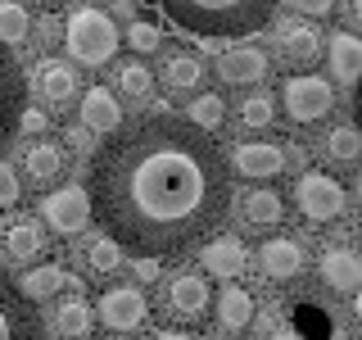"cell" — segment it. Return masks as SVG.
<instances>
[{
    "mask_svg": "<svg viewBox=\"0 0 362 340\" xmlns=\"http://www.w3.org/2000/svg\"><path fill=\"white\" fill-rule=\"evenodd\" d=\"M90 218L136 259H181L218 232L231 204V168L218 136L158 105L122 123L90 154Z\"/></svg>",
    "mask_w": 362,
    "mask_h": 340,
    "instance_id": "6da1fadb",
    "label": "cell"
},
{
    "mask_svg": "<svg viewBox=\"0 0 362 340\" xmlns=\"http://www.w3.org/2000/svg\"><path fill=\"white\" fill-rule=\"evenodd\" d=\"M276 14L267 0H168L163 5V18H173V28L190 32V37H213V41H226V37H249L258 32L263 23Z\"/></svg>",
    "mask_w": 362,
    "mask_h": 340,
    "instance_id": "7a4b0ae2",
    "label": "cell"
},
{
    "mask_svg": "<svg viewBox=\"0 0 362 340\" xmlns=\"http://www.w3.org/2000/svg\"><path fill=\"white\" fill-rule=\"evenodd\" d=\"M64 45H68V55H73L77 64L100 68V64H109L113 55H118V28H113V18L105 9L82 5L64 23Z\"/></svg>",
    "mask_w": 362,
    "mask_h": 340,
    "instance_id": "3957f363",
    "label": "cell"
},
{
    "mask_svg": "<svg viewBox=\"0 0 362 340\" xmlns=\"http://www.w3.org/2000/svg\"><path fill=\"white\" fill-rule=\"evenodd\" d=\"M331 105H335L331 86L313 73H303V77L290 73L286 82H281V109L290 113V123H322L326 113H331Z\"/></svg>",
    "mask_w": 362,
    "mask_h": 340,
    "instance_id": "277c9868",
    "label": "cell"
},
{
    "mask_svg": "<svg viewBox=\"0 0 362 340\" xmlns=\"http://www.w3.org/2000/svg\"><path fill=\"white\" fill-rule=\"evenodd\" d=\"M0 340H45L37 304L23 300L18 281L0 272Z\"/></svg>",
    "mask_w": 362,
    "mask_h": 340,
    "instance_id": "5b68a950",
    "label": "cell"
},
{
    "mask_svg": "<svg viewBox=\"0 0 362 340\" xmlns=\"http://www.w3.org/2000/svg\"><path fill=\"white\" fill-rule=\"evenodd\" d=\"M209 309H213V286L199 272H177L163 286V313L181 317V322H199Z\"/></svg>",
    "mask_w": 362,
    "mask_h": 340,
    "instance_id": "8992f818",
    "label": "cell"
},
{
    "mask_svg": "<svg viewBox=\"0 0 362 340\" xmlns=\"http://www.w3.org/2000/svg\"><path fill=\"white\" fill-rule=\"evenodd\" d=\"M41 218L45 227H54L59 236H77L86 232L90 222V200H86V186H59L41 200Z\"/></svg>",
    "mask_w": 362,
    "mask_h": 340,
    "instance_id": "52a82bcc",
    "label": "cell"
},
{
    "mask_svg": "<svg viewBox=\"0 0 362 340\" xmlns=\"http://www.w3.org/2000/svg\"><path fill=\"white\" fill-rule=\"evenodd\" d=\"M294 200H299L303 218H313V222H331L344 213V186L326 173H303L299 186H294Z\"/></svg>",
    "mask_w": 362,
    "mask_h": 340,
    "instance_id": "ba28073f",
    "label": "cell"
},
{
    "mask_svg": "<svg viewBox=\"0 0 362 340\" xmlns=\"http://www.w3.org/2000/svg\"><path fill=\"white\" fill-rule=\"evenodd\" d=\"M100 322L109 327V332H136V327H145V317H150V300H145L136 286H109L100 295Z\"/></svg>",
    "mask_w": 362,
    "mask_h": 340,
    "instance_id": "9c48e42d",
    "label": "cell"
},
{
    "mask_svg": "<svg viewBox=\"0 0 362 340\" xmlns=\"http://www.w3.org/2000/svg\"><path fill=\"white\" fill-rule=\"evenodd\" d=\"M23 68L14 64V55L0 50V150L18 136V118H23Z\"/></svg>",
    "mask_w": 362,
    "mask_h": 340,
    "instance_id": "30bf717a",
    "label": "cell"
},
{
    "mask_svg": "<svg viewBox=\"0 0 362 340\" xmlns=\"http://www.w3.org/2000/svg\"><path fill=\"white\" fill-rule=\"evenodd\" d=\"M32 91H37L45 105L68 109V105H73V96L82 91V82H77V68H73V64H64V60H41L37 73H32Z\"/></svg>",
    "mask_w": 362,
    "mask_h": 340,
    "instance_id": "8fae6325",
    "label": "cell"
},
{
    "mask_svg": "<svg viewBox=\"0 0 362 340\" xmlns=\"http://www.w3.org/2000/svg\"><path fill=\"white\" fill-rule=\"evenodd\" d=\"M77 113H82V132H95V136H113L122 128V100L109 86H86Z\"/></svg>",
    "mask_w": 362,
    "mask_h": 340,
    "instance_id": "7c38bea8",
    "label": "cell"
},
{
    "mask_svg": "<svg viewBox=\"0 0 362 340\" xmlns=\"http://www.w3.org/2000/svg\"><path fill=\"white\" fill-rule=\"evenodd\" d=\"M218 77L226 86H258L267 77V55L258 45H231L218 55Z\"/></svg>",
    "mask_w": 362,
    "mask_h": 340,
    "instance_id": "4fadbf2b",
    "label": "cell"
},
{
    "mask_svg": "<svg viewBox=\"0 0 362 340\" xmlns=\"http://www.w3.org/2000/svg\"><path fill=\"white\" fill-rule=\"evenodd\" d=\"M45 249V232L37 218H9L0 222V254L9 259V264H32V259H41Z\"/></svg>",
    "mask_w": 362,
    "mask_h": 340,
    "instance_id": "5bb4252c",
    "label": "cell"
},
{
    "mask_svg": "<svg viewBox=\"0 0 362 340\" xmlns=\"http://www.w3.org/2000/svg\"><path fill=\"white\" fill-rule=\"evenodd\" d=\"M322 55H326V45H322V32L313 23H294V28L281 32V60L294 68V77H303Z\"/></svg>",
    "mask_w": 362,
    "mask_h": 340,
    "instance_id": "9a60e30c",
    "label": "cell"
},
{
    "mask_svg": "<svg viewBox=\"0 0 362 340\" xmlns=\"http://www.w3.org/2000/svg\"><path fill=\"white\" fill-rule=\"evenodd\" d=\"M226 168H235V173H245V177H276L281 168H286V154L272 141H240L231 150V164Z\"/></svg>",
    "mask_w": 362,
    "mask_h": 340,
    "instance_id": "2e32d148",
    "label": "cell"
},
{
    "mask_svg": "<svg viewBox=\"0 0 362 340\" xmlns=\"http://www.w3.org/2000/svg\"><path fill=\"white\" fill-rule=\"evenodd\" d=\"M258 268H263L267 281H290L303 272V249L290 241V236H272V241H263V249H258Z\"/></svg>",
    "mask_w": 362,
    "mask_h": 340,
    "instance_id": "e0dca14e",
    "label": "cell"
},
{
    "mask_svg": "<svg viewBox=\"0 0 362 340\" xmlns=\"http://www.w3.org/2000/svg\"><path fill=\"white\" fill-rule=\"evenodd\" d=\"M64 168H68V154H64V145H54V141H37L28 154H23V173H28L32 186H54V181L64 177Z\"/></svg>",
    "mask_w": 362,
    "mask_h": 340,
    "instance_id": "ac0fdd59",
    "label": "cell"
},
{
    "mask_svg": "<svg viewBox=\"0 0 362 340\" xmlns=\"http://www.w3.org/2000/svg\"><path fill=\"white\" fill-rule=\"evenodd\" d=\"M204 272H213V277L231 281L245 272V245L235 241V236H213L209 245H204Z\"/></svg>",
    "mask_w": 362,
    "mask_h": 340,
    "instance_id": "d6986e66",
    "label": "cell"
},
{
    "mask_svg": "<svg viewBox=\"0 0 362 340\" xmlns=\"http://www.w3.org/2000/svg\"><path fill=\"white\" fill-rule=\"evenodd\" d=\"M204 82V60L195 50H168L163 55V86L168 91H195Z\"/></svg>",
    "mask_w": 362,
    "mask_h": 340,
    "instance_id": "ffe728a7",
    "label": "cell"
},
{
    "mask_svg": "<svg viewBox=\"0 0 362 340\" xmlns=\"http://www.w3.org/2000/svg\"><path fill=\"white\" fill-rule=\"evenodd\" d=\"M326 60H331V73L339 82H358L362 77V37L354 32H335L331 45H326Z\"/></svg>",
    "mask_w": 362,
    "mask_h": 340,
    "instance_id": "44dd1931",
    "label": "cell"
},
{
    "mask_svg": "<svg viewBox=\"0 0 362 340\" xmlns=\"http://www.w3.org/2000/svg\"><path fill=\"white\" fill-rule=\"evenodd\" d=\"M322 277L331 290H358L362 286V259L354 249H326L322 254Z\"/></svg>",
    "mask_w": 362,
    "mask_h": 340,
    "instance_id": "7402d4cb",
    "label": "cell"
},
{
    "mask_svg": "<svg viewBox=\"0 0 362 340\" xmlns=\"http://www.w3.org/2000/svg\"><path fill=\"white\" fill-rule=\"evenodd\" d=\"M240 218L249 227H276L281 218H286V200H281L276 191H267V186L245 191L240 196Z\"/></svg>",
    "mask_w": 362,
    "mask_h": 340,
    "instance_id": "603a6c76",
    "label": "cell"
},
{
    "mask_svg": "<svg viewBox=\"0 0 362 340\" xmlns=\"http://www.w3.org/2000/svg\"><path fill=\"white\" fill-rule=\"evenodd\" d=\"M218 322L226 327V332H245V327L254 322V295H249L245 286H226L218 295Z\"/></svg>",
    "mask_w": 362,
    "mask_h": 340,
    "instance_id": "cb8c5ba5",
    "label": "cell"
},
{
    "mask_svg": "<svg viewBox=\"0 0 362 340\" xmlns=\"http://www.w3.org/2000/svg\"><path fill=\"white\" fill-rule=\"evenodd\" d=\"M68 286V272L59 264H41V268H32L28 277H23V300L28 304H37V300H50V295H59Z\"/></svg>",
    "mask_w": 362,
    "mask_h": 340,
    "instance_id": "d4e9b609",
    "label": "cell"
},
{
    "mask_svg": "<svg viewBox=\"0 0 362 340\" xmlns=\"http://www.w3.org/2000/svg\"><path fill=\"white\" fill-rule=\"evenodd\" d=\"M222 118H226V100L218 91H204V96H195L190 109H186V123H195V128L209 132V136H213V128H222Z\"/></svg>",
    "mask_w": 362,
    "mask_h": 340,
    "instance_id": "484cf974",
    "label": "cell"
},
{
    "mask_svg": "<svg viewBox=\"0 0 362 340\" xmlns=\"http://www.w3.org/2000/svg\"><path fill=\"white\" fill-rule=\"evenodd\" d=\"M118 91H122L127 100H136V105H145V100L154 96V73H150L141 60L122 64V68H118Z\"/></svg>",
    "mask_w": 362,
    "mask_h": 340,
    "instance_id": "4316f807",
    "label": "cell"
},
{
    "mask_svg": "<svg viewBox=\"0 0 362 340\" xmlns=\"http://www.w3.org/2000/svg\"><path fill=\"white\" fill-rule=\"evenodd\" d=\"M28 32H32V14H28V9L0 0V50H5V45H23Z\"/></svg>",
    "mask_w": 362,
    "mask_h": 340,
    "instance_id": "83f0119b",
    "label": "cell"
},
{
    "mask_svg": "<svg viewBox=\"0 0 362 340\" xmlns=\"http://www.w3.org/2000/svg\"><path fill=\"white\" fill-rule=\"evenodd\" d=\"M326 154H331V164H358L362 159V132L354 123H344V128H335L326 136Z\"/></svg>",
    "mask_w": 362,
    "mask_h": 340,
    "instance_id": "f1b7e54d",
    "label": "cell"
},
{
    "mask_svg": "<svg viewBox=\"0 0 362 340\" xmlns=\"http://www.w3.org/2000/svg\"><path fill=\"white\" fill-rule=\"evenodd\" d=\"M86 268L90 277H113V272L122 268V249L109 241V236H95V241L86 245Z\"/></svg>",
    "mask_w": 362,
    "mask_h": 340,
    "instance_id": "f546056e",
    "label": "cell"
},
{
    "mask_svg": "<svg viewBox=\"0 0 362 340\" xmlns=\"http://www.w3.org/2000/svg\"><path fill=\"white\" fill-rule=\"evenodd\" d=\"M54 327H59V336H86L90 332V304L86 300H64L59 313H54Z\"/></svg>",
    "mask_w": 362,
    "mask_h": 340,
    "instance_id": "4dcf8cb0",
    "label": "cell"
},
{
    "mask_svg": "<svg viewBox=\"0 0 362 340\" xmlns=\"http://www.w3.org/2000/svg\"><path fill=\"white\" fill-rule=\"evenodd\" d=\"M272 113H276V105H272L267 96L240 100V123H245V128H272Z\"/></svg>",
    "mask_w": 362,
    "mask_h": 340,
    "instance_id": "1f68e13d",
    "label": "cell"
},
{
    "mask_svg": "<svg viewBox=\"0 0 362 340\" xmlns=\"http://www.w3.org/2000/svg\"><path fill=\"white\" fill-rule=\"evenodd\" d=\"M127 41H132V50H141V55H150V50H158V28L154 23H132V32H127Z\"/></svg>",
    "mask_w": 362,
    "mask_h": 340,
    "instance_id": "d6a6232c",
    "label": "cell"
},
{
    "mask_svg": "<svg viewBox=\"0 0 362 340\" xmlns=\"http://www.w3.org/2000/svg\"><path fill=\"white\" fill-rule=\"evenodd\" d=\"M14 204H18V173L0 164V209H14Z\"/></svg>",
    "mask_w": 362,
    "mask_h": 340,
    "instance_id": "836d02e7",
    "label": "cell"
},
{
    "mask_svg": "<svg viewBox=\"0 0 362 340\" xmlns=\"http://www.w3.org/2000/svg\"><path fill=\"white\" fill-rule=\"evenodd\" d=\"M45 128H50V118H45L41 109H23V118H18V132H32V136H41Z\"/></svg>",
    "mask_w": 362,
    "mask_h": 340,
    "instance_id": "e575fe53",
    "label": "cell"
},
{
    "mask_svg": "<svg viewBox=\"0 0 362 340\" xmlns=\"http://www.w3.org/2000/svg\"><path fill=\"white\" fill-rule=\"evenodd\" d=\"M132 272H136V281H145V286H150V281L158 277V264H154V259H136Z\"/></svg>",
    "mask_w": 362,
    "mask_h": 340,
    "instance_id": "d590c367",
    "label": "cell"
},
{
    "mask_svg": "<svg viewBox=\"0 0 362 340\" xmlns=\"http://www.w3.org/2000/svg\"><path fill=\"white\" fill-rule=\"evenodd\" d=\"M59 37H64V28H59V18H45V23H41V45H45V50H50V45H54V41H59Z\"/></svg>",
    "mask_w": 362,
    "mask_h": 340,
    "instance_id": "8d00e7d4",
    "label": "cell"
},
{
    "mask_svg": "<svg viewBox=\"0 0 362 340\" xmlns=\"http://www.w3.org/2000/svg\"><path fill=\"white\" fill-rule=\"evenodd\" d=\"M281 154H286V168H290V173H299L303 159H308V154H303V145H290V150H281Z\"/></svg>",
    "mask_w": 362,
    "mask_h": 340,
    "instance_id": "74e56055",
    "label": "cell"
},
{
    "mask_svg": "<svg viewBox=\"0 0 362 340\" xmlns=\"http://www.w3.org/2000/svg\"><path fill=\"white\" fill-rule=\"evenodd\" d=\"M68 145H73V150H86V145H90V136H86L82 128H73V132H68Z\"/></svg>",
    "mask_w": 362,
    "mask_h": 340,
    "instance_id": "f35d334b",
    "label": "cell"
},
{
    "mask_svg": "<svg viewBox=\"0 0 362 340\" xmlns=\"http://www.w3.org/2000/svg\"><path fill=\"white\" fill-rule=\"evenodd\" d=\"M354 128L362 132V77H358V91H354Z\"/></svg>",
    "mask_w": 362,
    "mask_h": 340,
    "instance_id": "ab89813d",
    "label": "cell"
},
{
    "mask_svg": "<svg viewBox=\"0 0 362 340\" xmlns=\"http://www.w3.org/2000/svg\"><path fill=\"white\" fill-rule=\"evenodd\" d=\"M299 9H303V14H331L335 5H331V0H313V5H299Z\"/></svg>",
    "mask_w": 362,
    "mask_h": 340,
    "instance_id": "60d3db41",
    "label": "cell"
},
{
    "mask_svg": "<svg viewBox=\"0 0 362 340\" xmlns=\"http://www.w3.org/2000/svg\"><path fill=\"white\" fill-rule=\"evenodd\" d=\"M158 340H195V336H186V332H158Z\"/></svg>",
    "mask_w": 362,
    "mask_h": 340,
    "instance_id": "b9f144b4",
    "label": "cell"
},
{
    "mask_svg": "<svg viewBox=\"0 0 362 340\" xmlns=\"http://www.w3.org/2000/svg\"><path fill=\"white\" fill-rule=\"evenodd\" d=\"M354 313H358V322H362V290L354 295Z\"/></svg>",
    "mask_w": 362,
    "mask_h": 340,
    "instance_id": "7bdbcfd3",
    "label": "cell"
},
{
    "mask_svg": "<svg viewBox=\"0 0 362 340\" xmlns=\"http://www.w3.org/2000/svg\"><path fill=\"white\" fill-rule=\"evenodd\" d=\"M354 23H358V28H362V0H358V5H354Z\"/></svg>",
    "mask_w": 362,
    "mask_h": 340,
    "instance_id": "ee69618b",
    "label": "cell"
},
{
    "mask_svg": "<svg viewBox=\"0 0 362 340\" xmlns=\"http://www.w3.org/2000/svg\"><path fill=\"white\" fill-rule=\"evenodd\" d=\"M272 340H299V336H286V332H281V336H272Z\"/></svg>",
    "mask_w": 362,
    "mask_h": 340,
    "instance_id": "f6af8a7d",
    "label": "cell"
},
{
    "mask_svg": "<svg viewBox=\"0 0 362 340\" xmlns=\"http://www.w3.org/2000/svg\"><path fill=\"white\" fill-rule=\"evenodd\" d=\"M358 200H362V173H358Z\"/></svg>",
    "mask_w": 362,
    "mask_h": 340,
    "instance_id": "bcb514c9",
    "label": "cell"
}]
</instances>
